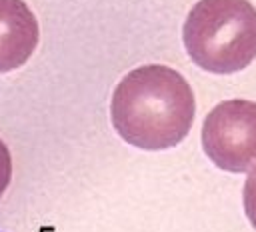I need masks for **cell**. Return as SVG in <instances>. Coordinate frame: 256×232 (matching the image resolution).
<instances>
[{"label":"cell","instance_id":"5b68a950","mask_svg":"<svg viewBox=\"0 0 256 232\" xmlns=\"http://www.w3.org/2000/svg\"><path fill=\"white\" fill-rule=\"evenodd\" d=\"M244 212H246L250 224L256 228V166L250 170V174L244 182Z\"/></svg>","mask_w":256,"mask_h":232},{"label":"cell","instance_id":"6da1fadb","mask_svg":"<svg viewBox=\"0 0 256 232\" xmlns=\"http://www.w3.org/2000/svg\"><path fill=\"white\" fill-rule=\"evenodd\" d=\"M196 100L180 72L146 64L128 72L114 88L110 116L122 140L142 150L180 144L194 122Z\"/></svg>","mask_w":256,"mask_h":232},{"label":"cell","instance_id":"8992f818","mask_svg":"<svg viewBox=\"0 0 256 232\" xmlns=\"http://www.w3.org/2000/svg\"><path fill=\"white\" fill-rule=\"evenodd\" d=\"M10 178H12V156L4 140L0 138V198L6 192Z\"/></svg>","mask_w":256,"mask_h":232},{"label":"cell","instance_id":"277c9868","mask_svg":"<svg viewBox=\"0 0 256 232\" xmlns=\"http://www.w3.org/2000/svg\"><path fill=\"white\" fill-rule=\"evenodd\" d=\"M38 36V20L24 0H0V74L24 66Z\"/></svg>","mask_w":256,"mask_h":232},{"label":"cell","instance_id":"3957f363","mask_svg":"<svg viewBox=\"0 0 256 232\" xmlns=\"http://www.w3.org/2000/svg\"><path fill=\"white\" fill-rule=\"evenodd\" d=\"M202 148L226 172L256 166V102L234 98L214 106L202 124Z\"/></svg>","mask_w":256,"mask_h":232},{"label":"cell","instance_id":"7a4b0ae2","mask_svg":"<svg viewBox=\"0 0 256 232\" xmlns=\"http://www.w3.org/2000/svg\"><path fill=\"white\" fill-rule=\"evenodd\" d=\"M182 40L202 70L240 72L256 60V8L248 0H200L184 20Z\"/></svg>","mask_w":256,"mask_h":232}]
</instances>
